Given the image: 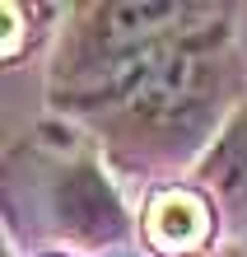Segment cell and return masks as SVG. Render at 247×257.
I'll return each instance as SVG.
<instances>
[{
  "label": "cell",
  "instance_id": "1",
  "mask_svg": "<svg viewBox=\"0 0 247 257\" xmlns=\"http://www.w3.org/2000/svg\"><path fill=\"white\" fill-rule=\"evenodd\" d=\"M56 215L66 220L70 234L89 238V243H103V238H117L126 229V215H121L117 192L103 183V173L94 164H75V169L61 178L56 187Z\"/></svg>",
  "mask_w": 247,
  "mask_h": 257
},
{
  "label": "cell",
  "instance_id": "2",
  "mask_svg": "<svg viewBox=\"0 0 247 257\" xmlns=\"http://www.w3.org/2000/svg\"><path fill=\"white\" fill-rule=\"evenodd\" d=\"M145 229L154 234V248L182 252V248H196L210 234V210L187 192H163L154 201V210L145 215Z\"/></svg>",
  "mask_w": 247,
  "mask_h": 257
},
{
  "label": "cell",
  "instance_id": "3",
  "mask_svg": "<svg viewBox=\"0 0 247 257\" xmlns=\"http://www.w3.org/2000/svg\"><path fill=\"white\" fill-rule=\"evenodd\" d=\"M200 178L228 201H247V108L224 126V136L200 159Z\"/></svg>",
  "mask_w": 247,
  "mask_h": 257
}]
</instances>
